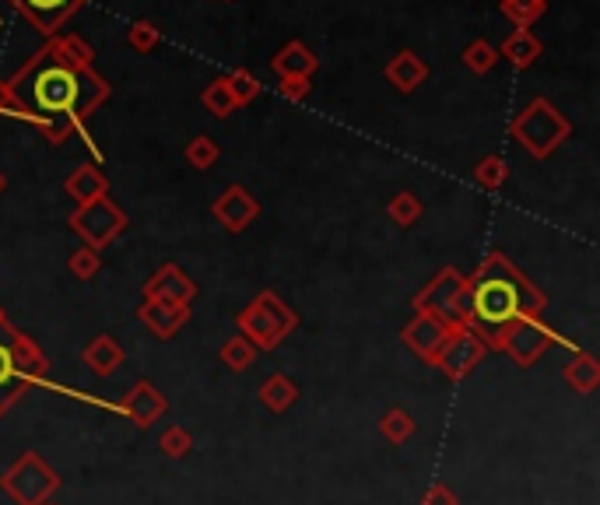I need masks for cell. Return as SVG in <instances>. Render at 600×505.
<instances>
[{"label":"cell","instance_id":"30","mask_svg":"<svg viewBox=\"0 0 600 505\" xmlns=\"http://www.w3.org/2000/svg\"><path fill=\"white\" fill-rule=\"evenodd\" d=\"M474 179H478V186H485V190H499V186L509 179V165H506V158H499V155L481 158L478 169H474Z\"/></svg>","mask_w":600,"mask_h":505},{"label":"cell","instance_id":"18","mask_svg":"<svg viewBox=\"0 0 600 505\" xmlns=\"http://www.w3.org/2000/svg\"><path fill=\"white\" fill-rule=\"evenodd\" d=\"M271 64H274V71H278V78H313L320 60L313 57V50H309L306 43L292 39V43H285L278 53H274Z\"/></svg>","mask_w":600,"mask_h":505},{"label":"cell","instance_id":"41","mask_svg":"<svg viewBox=\"0 0 600 505\" xmlns=\"http://www.w3.org/2000/svg\"><path fill=\"white\" fill-rule=\"evenodd\" d=\"M0 316H4V313H0Z\"/></svg>","mask_w":600,"mask_h":505},{"label":"cell","instance_id":"23","mask_svg":"<svg viewBox=\"0 0 600 505\" xmlns=\"http://www.w3.org/2000/svg\"><path fill=\"white\" fill-rule=\"evenodd\" d=\"M50 43H53V50H57L60 57L67 60V64H74V67H95V50L81 36H74V32H67V36L60 32V36H53Z\"/></svg>","mask_w":600,"mask_h":505},{"label":"cell","instance_id":"38","mask_svg":"<svg viewBox=\"0 0 600 505\" xmlns=\"http://www.w3.org/2000/svg\"><path fill=\"white\" fill-rule=\"evenodd\" d=\"M425 505H457V495L446 484H432L429 495H425Z\"/></svg>","mask_w":600,"mask_h":505},{"label":"cell","instance_id":"33","mask_svg":"<svg viewBox=\"0 0 600 505\" xmlns=\"http://www.w3.org/2000/svg\"><path fill=\"white\" fill-rule=\"evenodd\" d=\"M127 43L134 46L137 53H151L158 43H162V29L155 22H134L127 29Z\"/></svg>","mask_w":600,"mask_h":505},{"label":"cell","instance_id":"28","mask_svg":"<svg viewBox=\"0 0 600 505\" xmlns=\"http://www.w3.org/2000/svg\"><path fill=\"white\" fill-rule=\"evenodd\" d=\"M225 85H229V92H232V99H236V106H250V102L260 95V88H264L257 81V74L246 71V67H236L232 74H225Z\"/></svg>","mask_w":600,"mask_h":505},{"label":"cell","instance_id":"37","mask_svg":"<svg viewBox=\"0 0 600 505\" xmlns=\"http://www.w3.org/2000/svg\"><path fill=\"white\" fill-rule=\"evenodd\" d=\"M281 95L285 99H292V102H302L309 95V88H313V81L309 78H281Z\"/></svg>","mask_w":600,"mask_h":505},{"label":"cell","instance_id":"14","mask_svg":"<svg viewBox=\"0 0 600 505\" xmlns=\"http://www.w3.org/2000/svg\"><path fill=\"white\" fill-rule=\"evenodd\" d=\"M137 316H141V323L151 330V334L162 337V341H169V337L176 334L179 327H186V320H190V306H176V302L144 299V306L137 309Z\"/></svg>","mask_w":600,"mask_h":505},{"label":"cell","instance_id":"39","mask_svg":"<svg viewBox=\"0 0 600 505\" xmlns=\"http://www.w3.org/2000/svg\"><path fill=\"white\" fill-rule=\"evenodd\" d=\"M0 116H11V120H18V109H15V102H11L8 88H4V78H0Z\"/></svg>","mask_w":600,"mask_h":505},{"label":"cell","instance_id":"13","mask_svg":"<svg viewBox=\"0 0 600 505\" xmlns=\"http://www.w3.org/2000/svg\"><path fill=\"white\" fill-rule=\"evenodd\" d=\"M260 214V204L246 186H229L222 197L215 200V218L222 221L229 232H243L253 218Z\"/></svg>","mask_w":600,"mask_h":505},{"label":"cell","instance_id":"27","mask_svg":"<svg viewBox=\"0 0 600 505\" xmlns=\"http://www.w3.org/2000/svg\"><path fill=\"white\" fill-rule=\"evenodd\" d=\"M200 102H204V109H208L211 116H218V120H225V116H232L239 109L229 92V85H225V78L211 81V85L204 88V95H200Z\"/></svg>","mask_w":600,"mask_h":505},{"label":"cell","instance_id":"10","mask_svg":"<svg viewBox=\"0 0 600 505\" xmlns=\"http://www.w3.org/2000/svg\"><path fill=\"white\" fill-rule=\"evenodd\" d=\"M15 341H18V330L8 323V316H0V414L8 411V407L32 386L29 372H25L22 362H18Z\"/></svg>","mask_w":600,"mask_h":505},{"label":"cell","instance_id":"22","mask_svg":"<svg viewBox=\"0 0 600 505\" xmlns=\"http://www.w3.org/2000/svg\"><path fill=\"white\" fill-rule=\"evenodd\" d=\"M565 379H569L572 390L579 393H593L600 383V365L593 362L590 355H583V351H576V358H572L569 365H565Z\"/></svg>","mask_w":600,"mask_h":505},{"label":"cell","instance_id":"9","mask_svg":"<svg viewBox=\"0 0 600 505\" xmlns=\"http://www.w3.org/2000/svg\"><path fill=\"white\" fill-rule=\"evenodd\" d=\"M8 4L39 32V36L53 39V36H60V29L85 8L88 0H8Z\"/></svg>","mask_w":600,"mask_h":505},{"label":"cell","instance_id":"3","mask_svg":"<svg viewBox=\"0 0 600 505\" xmlns=\"http://www.w3.org/2000/svg\"><path fill=\"white\" fill-rule=\"evenodd\" d=\"M509 130H513V137L534 158H548L551 151H555L558 144H562L565 137L572 134V123L565 120L562 113H558L555 102L534 99L520 116H516L513 123H509Z\"/></svg>","mask_w":600,"mask_h":505},{"label":"cell","instance_id":"11","mask_svg":"<svg viewBox=\"0 0 600 505\" xmlns=\"http://www.w3.org/2000/svg\"><path fill=\"white\" fill-rule=\"evenodd\" d=\"M551 344H558L555 327H548L544 316H530V320H520L509 330L506 341H502V351H509L520 365H534Z\"/></svg>","mask_w":600,"mask_h":505},{"label":"cell","instance_id":"20","mask_svg":"<svg viewBox=\"0 0 600 505\" xmlns=\"http://www.w3.org/2000/svg\"><path fill=\"white\" fill-rule=\"evenodd\" d=\"M495 50H499V60H509L516 71H527V67H534L537 57L544 53V43L530 29H516L513 36H509L502 46H495Z\"/></svg>","mask_w":600,"mask_h":505},{"label":"cell","instance_id":"40","mask_svg":"<svg viewBox=\"0 0 600 505\" xmlns=\"http://www.w3.org/2000/svg\"><path fill=\"white\" fill-rule=\"evenodd\" d=\"M0 190H4V176H0Z\"/></svg>","mask_w":600,"mask_h":505},{"label":"cell","instance_id":"4","mask_svg":"<svg viewBox=\"0 0 600 505\" xmlns=\"http://www.w3.org/2000/svg\"><path fill=\"white\" fill-rule=\"evenodd\" d=\"M239 330H243V337L253 344V348L271 351L295 330V313L274 292H264L243 309Z\"/></svg>","mask_w":600,"mask_h":505},{"label":"cell","instance_id":"34","mask_svg":"<svg viewBox=\"0 0 600 505\" xmlns=\"http://www.w3.org/2000/svg\"><path fill=\"white\" fill-rule=\"evenodd\" d=\"M67 267H71V274H74V278H78V281H92L95 274H99L102 260H99V253H95V249L81 246V249H74V253H71V260H67Z\"/></svg>","mask_w":600,"mask_h":505},{"label":"cell","instance_id":"2","mask_svg":"<svg viewBox=\"0 0 600 505\" xmlns=\"http://www.w3.org/2000/svg\"><path fill=\"white\" fill-rule=\"evenodd\" d=\"M548 299L527 281L520 267L509 264L502 253L481 260L478 271L467 278V327L485 341V348H502L506 334L520 320L541 316Z\"/></svg>","mask_w":600,"mask_h":505},{"label":"cell","instance_id":"17","mask_svg":"<svg viewBox=\"0 0 600 505\" xmlns=\"http://www.w3.org/2000/svg\"><path fill=\"white\" fill-rule=\"evenodd\" d=\"M425 78H429V67H425V60L418 57L415 50H400L397 57L386 64V81L404 95L415 92Z\"/></svg>","mask_w":600,"mask_h":505},{"label":"cell","instance_id":"26","mask_svg":"<svg viewBox=\"0 0 600 505\" xmlns=\"http://www.w3.org/2000/svg\"><path fill=\"white\" fill-rule=\"evenodd\" d=\"M460 60H464L467 71L474 74H488L495 64H499V50H495L488 39H474V43H467V50L460 53Z\"/></svg>","mask_w":600,"mask_h":505},{"label":"cell","instance_id":"15","mask_svg":"<svg viewBox=\"0 0 600 505\" xmlns=\"http://www.w3.org/2000/svg\"><path fill=\"white\" fill-rule=\"evenodd\" d=\"M120 411L127 414L134 425H151V421H158L165 414V397L155 390L151 383H137L134 390L127 393V400L120 404Z\"/></svg>","mask_w":600,"mask_h":505},{"label":"cell","instance_id":"29","mask_svg":"<svg viewBox=\"0 0 600 505\" xmlns=\"http://www.w3.org/2000/svg\"><path fill=\"white\" fill-rule=\"evenodd\" d=\"M253 358H257V348H253L250 341H246L243 334L239 337H229V341L222 344V362L229 365L232 372H243L253 365Z\"/></svg>","mask_w":600,"mask_h":505},{"label":"cell","instance_id":"5","mask_svg":"<svg viewBox=\"0 0 600 505\" xmlns=\"http://www.w3.org/2000/svg\"><path fill=\"white\" fill-rule=\"evenodd\" d=\"M415 309L443 320L446 327H467V278L457 267H443V271L415 295Z\"/></svg>","mask_w":600,"mask_h":505},{"label":"cell","instance_id":"36","mask_svg":"<svg viewBox=\"0 0 600 505\" xmlns=\"http://www.w3.org/2000/svg\"><path fill=\"white\" fill-rule=\"evenodd\" d=\"M158 446L165 449V456L179 460V456H186L193 449V439H190V432H186V428H165V435H162V442H158Z\"/></svg>","mask_w":600,"mask_h":505},{"label":"cell","instance_id":"24","mask_svg":"<svg viewBox=\"0 0 600 505\" xmlns=\"http://www.w3.org/2000/svg\"><path fill=\"white\" fill-rule=\"evenodd\" d=\"M295 397H299V390H295V383L288 376H271L264 386H260V400H264L271 411H285V407H292Z\"/></svg>","mask_w":600,"mask_h":505},{"label":"cell","instance_id":"25","mask_svg":"<svg viewBox=\"0 0 600 505\" xmlns=\"http://www.w3.org/2000/svg\"><path fill=\"white\" fill-rule=\"evenodd\" d=\"M544 11H548V0H502V15H506L516 29H530Z\"/></svg>","mask_w":600,"mask_h":505},{"label":"cell","instance_id":"32","mask_svg":"<svg viewBox=\"0 0 600 505\" xmlns=\"http://www.w3.org/2000/svg\"><path fill=\"white\" fill-rule=\"evenodd\" d=\"M386 211H390V218L397 221L400 228H411L418 218H422V200H418L415 193H397Z\"/></svg>","mask_w":600,"mask_h":505},{"label":"cell","instance_id":"19","mask_svg":"<svg viewBox=\"0 0 600 505\" xmlns=\"http://www.w3.org/2000/svg\"><path fill=\"white\" fill-rule=\"evenodd\" d=\"M64 190H67V197H74V200H78V207H81V204H92V200L106 197L109 179L102 176L99 165H78V169L67 176Z\"/></svg>","mask_w":600,"mask_h":505},{"label":"cell","instance_id":"1","mask_svg":"<svg viewBox=\"0 0 600 505\" xmlns=\"http://www.w3.org/2000/svg\"><path fill=\"white\" fill-rule=\"evenodd\" d=\"M18 120L36 127L50 144H64L71 137H85V123L109 99V81L95 67H74L53 50L46 39L11 78H4ZM95 148V141H88Z\"/></svg>","mask_w":600,"mask_h":505},{"label":"cell","instance_id":"8","mask_svg":"<svg viewBox=\"0 0 600 505\" xmlns=\"http://www.w3.org/2000/svg\"><path fill=\"white\" fill-rule=\"evenodd\" d=\"M485 351H488L485 341H481L471 327H453L450 334L443 337V344L436 348L432 362H436L450 379H464L467 372L485 358Z\"/></svg>","mask_w":600,"mask_h":505},{"label":"cell","instance_id":"12","mask_svg":"<svg viewBox=\"0 0 600 505\" xmlns=\"http://www.w3.org/2000/svg\"><path fill=\"white\" fill-rule=\"evenodd\" d=\"M193 295H197V285L190 281V274L179 271L176 264H165L144 281V299H158V302H176V306H190Z\"/></svg>","mask_w":600,"mask_h":505},{"label":"cell","instance_id":"35","mask_svg":"<svg viewBox=\"0 0 600 505\" xmlns=\"http://www.w3.org/2000/svg\"><path fill=\"white\" fill-rule=\"evenodd\" d=\"M379 428H383V435L390 442H404L415 435V418H411L408 411H390L383 421H379Z\"/></svg>","mask_w":600,"mask_h":505},{"label":"cell","instance_id":"31","mask_svg":"<svg viewBox=\"0 0 600 505\" xmlns=\"http://www.w3.org/2000/svg\"><path fill=\"white\" fill-rule=\"evenodd\" d=\"M218 155H222V151H218V141L215 137H193L190 144H186V162L193 165V169H211V165L218 162Z\"/></svg>","mask_w":600,"mask_h":505},{"label":"cell","instance_id":"7","mask_svg":"<svg viewBox=\"0 0 600 505\" xmlns=\"http://www.w3.org/2000/svg\"><path fill=\"white\" fill-rule=\"evenodd\" d=\"M71 228L85 239L88 249L99 253V249H106L109 242L127 228V214H123L109 197H99V200H92V204H81L78 211L71 214Z\"/></svg>","mask_w":600,"mask_h":505},{"label":"cell","instance_id":"16","mask_svg":"<svg viewBox=\"0 0 600 505\" xmlns=\"http://www.w3.org/2000/svg\"><path fill=\"white\" fill-rule=\"evenodd\" d=\"M453 327H446L443 320H436V316L429 313H418L415 320L404 327V341H408V348H415L422 358H432L436 355V348L443 344V337L450 334Z\"/></svg>","mask_w":600,"mask_h":505},{"label":"cell","instance_id":"21","mask_svg":"<svg viewBox=\"0 0 600 505\" xmlns=\"http://www.w3.org/2000/svg\"><path fill=\"white\" fill-rule=\"evenodd\" d=\"M85 365H92L99 376H113V372L123 365V348L109 334L95 337V341L85 348Z\"/></svg>","mask_w":600,"mask_h":505},{"label":"cell","instance_id":"6","mask_svg":"<svg viewBox=\"0 0 600 505\" xmlns=\"http://www.w3.org/2000/svg\"><path fill=\"white\" fill-rule=\"evenodd\" d=\"M0 488L8 491L18 505H46V498L57 491V474L36 453H29L0 477Z\"/></svg>","mask_w":600,"mask_h":505}]
</instances>
